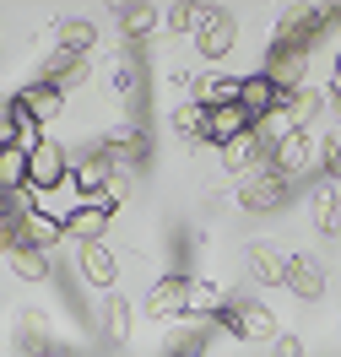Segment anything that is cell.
<instances>
[{"label": "cell", "mask_w": 341, "mask_h": 357, "mask_svg": "<svg viewBox=\"0 0 341 357\" xmlns=\"http://www.w3.org/2000/svg\"><path fill=\"white\" fill-rule=\"evenodd\" d=\"M341 22V6H293V11H282L276 17V38L271 44H287V49H309L325 38V27Z\"/></svg>", "instance_id": "6da1fadb"}, {"label": "cell", "mask_w": 341, "mask_h": 357, "mask_svg": "<svg viewBox=\"0 0 341 357\" xmlns=\"http://www.w3.org/2000/svg\"><path fill=\"white\" fill-rule=\"evenodd\" d=\"M217 331L233 341H276V314L260 298H227V309L217 314Z\"/></svg>", "instance_id": "7a4b0ae2"}, {"label": "cell", "mask_w": 341, "mask_h": 357, "mask_svg": "<svg viewBox=\"0 0 341 357\" xmlns=\"http://www.w3.org/2000/svg\"><path fill=\"white\" fill-rule=\"evenodd\" d=\"M287 195H293V178H282V174H271V168H255L244 184H238V206L244 211H282L287 206Z\"/></svg>", "instance_id": "3957f363"}, {"label": "cell", "mask_w": 341, "mask_h": 357, "mask_svg": "<svg viewBox=\"0 0 341 357\" xmlns=\"http://www.w3.org/2000/svg\"><path fill=\"white\" fill-rule=\"evenodd\" d=\"M66 178H70V152L60 141H44L38 152L27 157V190H33V195H54Z\"/></svg>", "instance_id": "277c9868"}, {"label": "cell", "mask_w": 341, "mask_h": 357, "mask_svg": "<svg viewBox=\"0 0 341 357\" xmlns=\"http://www.w3.org/2000/svg\"><path fill=\"white\" fill-rule=\"evenodd\" d=\"M266 76H271V87L287 98V92H303L309 87V54L303 49H287V44H271L266 49Z\"/></svg>", "instance_id": "5b68a950"}, {"label": "cell", "mask_w": 341, "mask_h": 357, "mask_svg": "<svg viewBox=\"0 0 341 357\" xmlns=\"http://www.w3.org/2000/svg\"><path fill=\"white\" fill-rule=\"evenodd\" d=\"M190 276H179V271H168V276H158L152 282V292H146V314L152 319H179V314H190Z\"/></svg>", "instance_id": "8992f818"}, {"label": "cell", "mask_w": 341, "mask_h": 357, "mask_svg": "<svg viewBox=\"0 0 341 357\" xmlns=\"http://www.w3.org/2000/svg\"><path fill=\"white\" fill-rule=\"evenodd\" d=\"M114 168H119V162H114V157L103 152V146L82 152L76 162H70V178H76V195H82V201L103 195V190H109V178H114Z\"/></svg>", "instance_id": "52a82bcc"}, {"label": "cell", "mask_w": 341, "mask_h": 357, "mask_svg": "<svg viewBox=\"0 0 341 357\" xmlns=\"http://www.w3.org/2000/svg\"><path fill=\"white\" fill-rule=\"evenodd\" d=\"M98 146H103L114 162H130V168H136V162H146V152H152V141H146V130H141L136 119H119V125H109Z\"/></svg>", "instance_id": "ba28073f"}, {"label": "cell", "mask_w": 341, "mask_h": 357, "mask_svg": "<svg viewBox=\"0 0 341 357\" xmlns=\"http://www.w3.org/2000/svg\"><path fill=\"white\" fill-rule=\"evenodd\" d=\"M233 44H238V22H233L227 11H211L201 22V33H195V54H201V60H227Z\"/></svg>", "instance_id": "9c48e42d"}, {"label": "cell", "mask_w": 341, "mask_h": 357, "mask_svg": "<svg viewBox=\"0 0 341 357\" xmlns=\"http://www.w3.org/2000/svg\"><path fill=\"white\" fill-rule=\"evenodd\" d=\"M11 103L27 114V119H38V125H49V119H60L66 114V92H54L49 82H27V87L11 92Z\"/></svg>", "instance_id": "30bf717a"}, {"label": "cell", "mask_w": 341, "mask_h": 357, "mask_svg": "<svg viewBox=\"0 0 341 357\" xmlns=\"http://www.w3.org/2000/svg\"><path fill=\"white\" fill-rule=\"evenodd\" d=\"M244 130H255V119H250L244 109H238V103H222V109H206V141H201V146H217V152H222L227 141H238Z\"/></svg>", "instance_id": "8fae6325"}, {"label": "cell", "mask_w": 341, "mask_h": 357, "mask_svg": "<svg viewBox=\"0 0 341 357\" xmlns=\"http://www.w3.org/2000/svg\"><path fill=\"white\" fill-rule=\"evenodd\" d=\"M309 162H315V141H309V130H298V135H287V141H276L271 157H266V168H271V174H282V178H298Z\"/></svg>", "instance_id": "7c38bea8"}, {"label": "cell", "mask_w": 341, "mask_h": 357, "mask_svg": "<svg viewBox=\"0 0 341 357\" xmlns=\"http://www.w3.org/2000/svg\"><path fill=\"white\" fill-rule=\"evenodd\" d=\"M17 238H22V249H38V255H49V249L66 238V222H60L54 211H38V206H33L22 222H17Z\"/></svg>", "instance_id": "4fadbf2b"}, {"label": "cell", "mask_w": 341, "mask_h": 357, "mask_svg": "<svg viewBox=\"0 0 341 357\" xmlns=\"http://www.w3.org/2000/svg\"><path fill=\"white\" fill-rule=\"evenodd\" d=\"M87 76H92V66L82 60V54H70V49H54L44 60V76L38 82H49L54 92H70V87H87Z\"/></svg>", "instance_id": "5bb4252c"}, {"label": "cell", "mask_w": 341, "mask_h": 357, "mask_svg": "<svg viewBox=\"0 0 341 357\" xmlns=\"http://www.w3.org/2000/svg\"><path fill=\"white\" fill-rule=\"evenodd\" d=\"M276 103H282V92L271 87V76H266V70L238 76V109L250 114V119H266V114H276Z\"/></svg>", "instance_id": "9a60e30c"}, {"label": "cell", "mask_w": 341, "mask_h": 357, "mask_svg": "<svg viewBox=\"0 0 341 357\" xmlns=\"http://www.w3.org/2000/svg\"><path fill=\"white\" fill-rule=\"evenodd\" d=\"M114 17H119V38H125V44H141V38H152V33L162 27V6L136 0V6H119Z\"/></svg>", "instance_id": "2e32d148"}, {"label": "cell", "mask_w": 341, "mask_h": 357, "mask_svg": "<svg viewBox=\"0 0 341 357\" xmlns=\"http://www.w3.org/2000/svg\"><path fill=\"white\" fill-rule=\"evenodd\" d=\"M287 292H293V298H303V303L325 298V266H319V260H309V255H293V260H287Z\"/></svg>", "instance_id": "e0dca14e"}, {"label": "cell", "mask_w": 341, "mask_h": 357, "mask_svg": "<svg viewBox=\"0 0 341 357\" xmlns=\"http://www.w3.org/2000/svg\"><path fill=\"white\" fill-rule=\"evenodd\" d=\"M109 222H114V211H103V206H92V201H82V206L66 217V233L76 238V244H103Z\"/></svg>", "instance_id": "ac0fdd59"}, {"label": "cell", "mask_w": 341, "mask_h": 357, "mask_svg": "<svg viewBox=\"0 0 341 357\" xmlns=\"http://www.w3.org/2000/svg\"><path fill=\"white\" fill-rule=\"evenodd\" d=\"M17 352L22 357H49V314L44 309H22L17 314Z\"/></svg>", "instance_id": "d6986e66"}, {"label": "cell", "mask_w": 341, "mask_h": 357, "mask_svg": "<svg viewBox=\"0 0 341 357\" xmlns=\"http://www.w3.org/2000/svg\"><path fill=\"white\" fill-rule=\"evenodd\" d=\"M250 276L260 287H287V255L276 244H250Z\"/></svg>", "instance_id": "ffe728a7"}, {"label": "cell", "mask_w": 341, "mask_h": 357, "mask_svg": "<svg viewBox=\"0 0 341 357\" xmlns=\"http://www.w3.org/2000/svg\"><path fill=\"white\" fill-rule=\"evenodd\" d=\"M211 335H217V319H184V331H174L168 341V357H206Z\"/></svg>", "instance_id": "44dd1931"}, {"label": "cell", "mask_w": 341, "mask_h": 357, "mask_svg": "<svg viewBox=\"0 0 341 357\" xmlns=\"http://www.w3.org/2000/svg\"><path fill=\"white\" fill-rule=\"evenodd\" d=\"M266 157H271V152L260 146V135L244 130L238 141H227V146H222V168H227V174H250V168H266Z\"/></svg>", "instance_id": "7402d4cb"}, {"label": "cell", "mask_w": 341, "mask_h": 357, "mask_svg": "<svg viewBox=\"0 0 341 357\" xmlns=\"http://www.w3.org/2000/svg\"><path fill=\"white\" fill-rule=\"evenodd\" d=\"M82 276H87L92 287H109L119 282V260H114V249L109 244H82Z\"/></svg>", "instance_id": "603a6c76"}, {"label": "cell", "mask_w": 341, "mask_h": 357, "mask_svg": "<svg viewBox=\"0 0 341 357\" xmlns=\"http://www.w3.org/2000/svg\"><path fill=\"white\" fill-rule=\"evenodd\" d=\"M319 109H325V98H319L315 87H303V92H287V98L276 103V114H282V119H287L293 130H309V125H315V114H319Z\"/></svg>", "instance_id": "cb8c5ba5"}, {"label": "cell", "mask_w": 341, "mask_h": 357, "mask_svg": "<svg viewBox=\"0 0 341 357\" xmlns=\"http://www.w3.org/2000/svg\"><path fill=\"white\" fill-rule=\"evenodd\" d=\"M217 6H195V0H174V6H162V33H201V22L211 17Z\"/></svg>", "instance_id": "d4e9b609"}, {"label": "cell", "mask_w": 341, "mask_h": 357, "mask_svg": "<svg viewBox=\"0 0 341 357\" xmlns=\"http://www.w3.org/2000/svg\"><path fill=\"white\" fill-rule=\"evenodd\" d=\"M190 92H195V103H201V109L238 103V82H233V76H195V82H190Z\"/></svg>", "instance_id": "484cf974"}, {"label": "cell", "mask_w": 341, "mask_h": 357, "mask_svg": "<svg viewBox=\"0 0 341 357\" xmlns=\"http://www.w3.org/2000/svg\"><path fill=\"white\" fill-rule=\"evenodd\" d=\"M92 44H98V22H87V17H66V22H60V49H70V54L87 60Z\"/></svg>", "instance_id": "4316f807"}, {"label": "cell", "mask_w": 341, "mask_h": 357, "mask_svg": "<svg viewBox=\"0 0 341 357\" xmlns=\"http://www.w3.org/2000/svg\"><path fill=\"white\" fill-rule=\"evenodd\" d=\"M103 335L119 341V347L130 341V303H125V292H109V298H103Z\"/></svg>", "instance_id": "83f0119b"}, {"label": "cell", "mask_w": 341, "mask_h": 357, "mask_svg": "<svg viewBox=\"0 0 341 357\" xmlns=\"http://www.w3.org/2000/svg\"><path fill=\"white\" fill-rule=\"evenodd\" d=\"M222 309H227V292L217 282H195L190 287V319H217Z\"/></svg>", "instance_id": "f1b7e54d"}, {"label": "cell", "mask_w": 341, "mask_h": 357, "mask_svg": "<svg viewBox=\"0 0 341 357\" xmlns=\"http://www.w3.org/2000/svg\"><path fill=\"white\" fill-rule=\"evenodd\" d=\"M315 233L319 238H336L341 233V195L336 190H319L315 195Z\"/></svg>", "instance_id": "f546056e"}, {"label": "cell", "mask_w": 341, "mask_h": 357, "mask_svg": "<svg viewBox=\"0 0 341 357\" xmlns=\"http://www.w3.org/2000/svg\"><path fill=\"white\" fill-rule=\"evenodd\" d=\"M136 87H141L136 54H114V66H109V92H114V98H130Z\"/></svg>", "instance_id": "4dcf8cb0"}, {"label": "cell", "mask_w": 341, "mask_h": 357, "mask_svg": "<svg viewBox=\"0 0 341 357\" xmlns=\"http://www.w3.org/2000/svg\"><path fill=\"white\" fill-rule=\"evenodd\" d=\"M174 130H179L184 141H195V146H201V141H206V109H201V103H195V98L174 109Z\"/></svg>", "instance_id": "1f68e13d"}, {"label": "cell", "mask_w": 341, "mask_h": 357, "mask_svg": "<svg viewBox=\"0 0 341 357\" xmlns=\"http://www.w3.org/2000/svg\"><path fill=\"white\" fill-rule=\"evenodd\" d=\"M0 184L6 190H27V152L22 146H6L0 152Z\"/></svg>", "instance_id": "d6a6232c"}, {"label": "cell", "mask_w": 341, "mask_h": 357, "mask_svg": "<svg viewBox=\"0 0 341 357\" xmlns=\"http://www.w3.org/2000/svg\"><path fill=\"white\" fill-rule=\"evenodd\" d=\"M33 206H38L33 190H6V184H0V222H22Z\"/></svg>", "instance_id": "836d02e7"}, {"label": "cell", "mask_w": 341, "mask_h": 357, "mask_svg": "<svg viewBox=\"0 0 341 357\" xmlns=\"http://www.w3.org/2000/svg\"><path fill=\"white\" fill-rule=\"evenodd\" d=\"M11 271H17L22 282H44V276H49V255H38V249H17V255H11Z\"/></svg>", "instance_id": "e575fe53"}, {"label": "cell", "mask_w": 341, "mask_h": 357, "mask_svg": "<svg viewBox=\"0 0 341 357\" xmlns=\"http://www.w3.org/2000/svg\"><path fill=\"white\" fill-rule=\"evenodd\" d=\"M319 168H325V178H341V135L319 141Z\"/></svg>", "instance_id": "d590c367"}, {"label": "cell", "mask_w": 341, "mask_h": 357, "mask_svg": "<svg viewBox=\"0 0 341 357\" xmlns=\"http://www.w3.org/2000/svg\"><path fill=\"white\" fill-rule=\"evenodd\" d=\"M103 201H109V211H119V206L130 201V174H125V168H114L109 190H103Z\"/></svg>", "instance_id": "8d00e7d4"}, {"label": "cell", "mask_w": 341, "mask_h": 357, "mask_svg": "<svg viewBox=\"0 0 341 357\" xmlns=\"http://www.w3.org/2000/svg\"><path fill=\"white\" fill-rule=\"evenodd\" d=\"M271 357H309V352H303V341H298V335H276V341H271Z\"/></svg>", "instance_id": "74e56055"}, {"label": "cell", "mask_w": 341, "mask_h": 357, "mask_svg": "<svg viewBox=\"0 0 341 357\" xmlns=\"http://www.w3.org/2000/svg\"><path fill=\"white\" fill-rule=\"evenodd\" d=\"M17 249H22V238H17V222H0V255L11 260Z\"/></svg>", "instance_id": "f35d334b"}, {"label": "cell", "mask_w": 341, "mask_h": 357, "mask_svg": "<svg viewBox=\"0 0 341 357\" xmlns=\"http://www.w3.org/2000/svg\"><path fill=\"white\" fill-rule=\"evenodd\" d=\"M331 119H336V125H341V98H331Z\"/></svg>", "instance_id": "ab89813d"}, {"label": "cell", "mask_w": 341, "mask_h": 357, "mask_svg": "<svg viewBox=\"0 0 341 357\" xmlns=\"http://www.w3.org/2000/svg\"><path fill=\"white\" fill-rule=\"evenodd\" d=\"M331 98H341V66H336V82H331Z\"/></svg>", "instance_id": "60d3db41"}, {"label": "cell", "mask_w": 341, "mask_h": 357, "mask_svg": "<svg viewBox=\"0 0 341 357\" xmlns=\"http://www.w3.org/2000/svg\"><path fill=\"white\" fill-rule=\"evenodd\" d=\"M49 357H66V352H49Z\"/></svg>", "instance_id": "b9f144b4"}]
</instances>
